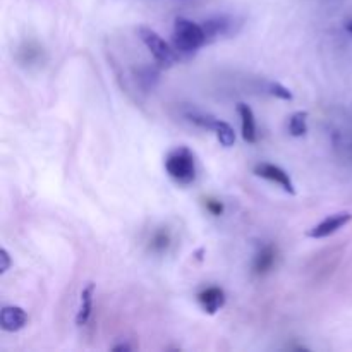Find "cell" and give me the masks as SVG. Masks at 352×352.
<instances>
[{
	"mask_svg": "<svg viewBox=\"0 0 352 352\" xmlns=\"http://www.w3.org/2000/svg\"><path fill=\"white\" fill-rule=\"evenodd\" d=\"M268 93L274 96H277V98L285 100V102L292 100L291 89L285 88V86L280 85V82H270V85H268Z\"/></svg>",
	"mask_w": 352,
	"mask_h": 352,
	"instance_id": "obj_15",
	"label": "cell"
},
{
	"mask_svg": "<svg viewBox=\"0 0 352 352\" xmlns=\"http://www.w3.org/2000/svg\"><path fill=\"white\" fill-rule=\"evenodd\" d=\"M138 34H140L143 43L146 45L155 60H157L162 67H172V65L177 62V52H175V48H172L157 31H153L151 28L141 26L140 30H138Z\"/></svg>",
	"mask_w": 352,
	"mask_h": 352,
	"instance_id": "obj_3",
	"label": "cell"
},
{
	"mask_svg": "<svg viewBox=\"0 0 352 352\" xmlns=\"http://www.w3.org/2000/svg\"><path fill=\"white\" fill-rule=\"evenodd\" d=\"M113 351H131V346H127V344H120V346L113 347Z\"/></svg>",
	"mask_w": 352,
	"mask_h": 352,
	"instance_id": "obj_18",
	"label": "cell"
},
{
	"mask_svg": "<svg viewBox=\"0 0 352 352\" xmlns=\"http://www.w3.org/2000/svg\"><path fill=\"white\" fill-rule=\"evenodd\" d=\"M28 323V315L19 306H6L0 311V327L6 332H19Z\"/></svg>",
	"mask_w": 352,
	"mask_h": 352,
	"instance_id": "obj_7",
	"label": "cell"
},
{
	"mask_svg": "<svg viewBox=\"0 0 352 352\" xmlns=\"http://www.w3.org/2000/svg\"><path fill=\"white\" fill-rule=\"evenodd\" d=\"M254 174L261 179H267V181L275 182V184L280 186L284 191H287L289 195H296L294 182L289 177L287 172L284 168H280L278 165L268 164V162H261V164L254 165Z\"/></svg>",
	"mask_w": 352,
	"mask_h": 352,
	"instance_id": "obj_4",
	"label": "cell"
},
{
	"mask_svg": "<svg viewBox=\"0 0 352 352\" xmlns=\"http://www.w3.org/2000/svg\"><path fill=\"white\" fill-rule=\"evenodd\" d=\"M308 112H296L292 113L291 119H289V133L292 136L299 138V136H305L308 133Z\"/></svg>",
	"mask_w": 352,
	"mask_h": 352,
	"instance_id": "obj_13",
	"label": "cell"
},
{
	"mask_svg": "<svg viewBox=\"0 0 352 352\" xmlns=\"http://www.w3.org/2000/svg\"><path fill=\"white\" fill-rule=\"evenodd\" d=\"M10 268V256L7 250H0V274H6Z\"/></svg>",
	"mask_w": 352,
	"mask_h": 352,
	"instance_id": "obj_17",
	"label": "cell"
},
{
	"mask_svg": "<svg viewBox=\"0 0 352 352\" xmlns=\"http://www.w3.org/2000/svg\"><path fill=\"white\" fill-rule=\"evenodd\" d=\"M346 30L349 31V33L352 34V21H349V23H347V26H346Z\"/></svg>",
	"mask_w": 352,
	"mask_h": 352,
	"instance_id": "obj_19",
	"label": "cell"
},
{
	"mask_svg": "<svg viewBox=\"0 0 352 352\" xmlns=\"http://www.w3.org/2000/svg\"><path fill=\"white\" fill-rule=\"evenodd\" d=\"M212 131L217 134V140L220 141V144H222V146L230 148L234 143H236V133H234V129L230 127V124L217 119L215 124H213Z\"/></svg>",
	"mask_w": 352,
	"mask_h": 352,
	"instance_id": "obj_12",
	"label": "cell"
},
{
	"mask_svg": "<svg viewBox=\"0 0 352 352\" xmlns=\"http://www.w3.org/2000/svg\"><path fill=\"white\" fill-rule=\"evenodd\" d=\"M170 244V232L167 229H160L153 234L150 241V248L155 253H164Z\"/></svg>",
	"mask_w": 352,
	"mask_h": 352,
	"instance_id": "obj_14",
	"label": "cell"
},
{
	"mask_svg": "<svg viewBox=\"0 0 352 352\" xmlns=\"http://www.w3.org/2000/svg\"><path fill=\"white\" fill-rule=\"evenodd\" d=\"M275 260H277V248L274 244H267V246L261 248L258 251V254L254 256L253 263V272L256 275H265L274 268Z\"/></svg>",
	"mask_w": 352,
	"mask_h": 352,
	"instance_id": "obj_10",
	"label": "cell"
},
{
	"mask_svg": "<svg viewBox=\"0 0 352 352\" xmlns=\"http://www.w3.org/2000/svg\"><path fill=\"white\" fill-rule=\"evenodd\" d=\"M205 208H206V212H210L212 215H215V217L222 215V213H223V205H222V201H219V199L206 198L205 199Z\"/></svg>",
	"mask_w": 352,
	"mask_h": 352,
	"instance_id": "obj_16",
	"label": "cell"
},
{
	"mask_svg": "<svg viewBox=\"0 0 352 352\" xmlns=\"http://www.w3.org/2000/svg\"><path fill=\"white\" fill-rule=\"evenodd\" d=\"M237 112L241 116V127H243V140L246 143H256L258 133H256V120H254V113L250 105L246 103H237Z\"/></svg>",
	"mask_w": 352,
	"mask_h": 352,
	"instance_id": "obj_9",
	"label": "cell"
},
{
	"mask_svg": "<svg viewBox=\"0 0 352 352\" xmlns=\"http://www.w3.org/2000/svg\"><path fill=\"white\" fill-rule=\"evenodd\" d=\"M165 170L179 184H191L196 177L195 155L186 146L175 148L165 158Z\"/></svg>",
	"mask_w": 352,
	"mask_h": 352,
	"instance_id": "obj_2",
	"label": "cell"
},
{
	"mask_svg": "<svg viewBox=\"0 0 352 352\" xmlns=\"http://www.w3.org/2000/svg\"><path fill=\"white\" fill-rule=\"evenodd\" d=\"M93 292H95V285L88 284L81 291V302H79V311L76 316V325L85 327L91 318L93 311Z\"/></svg>",
	"mask_w": 352,
	"mask_h": 352,
	"instance_id": "obj_11",
	"label": "cell"
},
{
	"mask_svg": "<svg viewBox=\"0 0 352 352\" xmlns=\"http://www.w3.org/2000/svg\"><path fill=\"white\" fill-rule=\"evenodd\" d=\"M172 43L177 54L191 55L203 47L206 41V33L203 24H196L188 17H175L174 31H172Z\"/></svg>",
	"mask_w": 352,
	"mask_h": 352,
	"instance_id": "obj_1",
	"label": "cell"
},
{
	"mask_svg": "<svg viewBox=\"0 0 352 352\" xmlns=\"http://www.w3.org/2000/svg\"><path fill=\"white\" fill-rule=\"evenodd\" d=\"M198 302L208 315H215L226 305V292L220 287H206L198 294Z\"/></svg>",
	"mask_w": 352,
	"mask_h": 352,
	"instance_id": "obj_8",
	"label": "cell"
},
{
	"mask_svg": "<svg viewBox=\"0 0 352 352\" xmlns=\"http://www.w3.org/2000/svg\"><path fill=\"white\" fill-rule=\"evenodd\" d=\"M352 220V213L349 212H340L333 213V215L327 217L325 220L315 226L313 229L308 230V237L311 239H323V237H329L332 234H336L337 230H340L342 227H346Z\"/></svg>",
	"mask_w": 352,
	"mask_h": 352,
	"instance_id": "obj_5",
	"label": "cell"
},
{
	"mask_svg": "<svg viewBox=\"0 0 352 352\" xmlns=\"http://www.w3.org/2000/svg\"><path fill=\"white\" fill-rule=\"evenodd\" d=\"M237 26H239V23H237L234 17L230 16H217V17H212V19L205 21V24H203V28H205V33H206V41H215L219 40V38L222 36H230V34H236L237 31Z\"/></svg>",
	"mask_w": 352,
	"mask_h": 352,
	"instance_id": "obj_6",
	"label": "cell"
}]
</instances>
